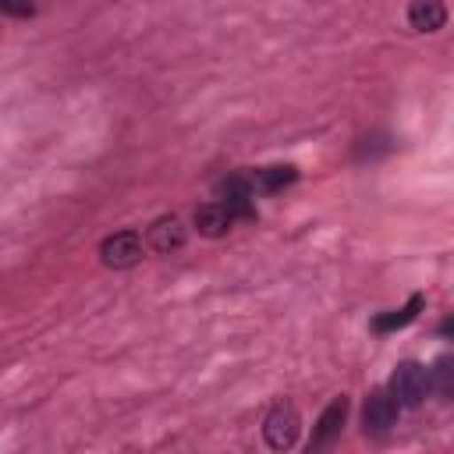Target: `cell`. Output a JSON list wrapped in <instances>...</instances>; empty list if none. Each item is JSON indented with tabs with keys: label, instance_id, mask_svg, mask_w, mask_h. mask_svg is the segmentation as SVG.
<instances>
[{
	"label": "cell",
	"instance_id": "cell-1",
	"mask_svg": "<svg viewBox=\"0 0 454 454\" xmlns=\"http://www.w3.org/2000/svg\"><path fill=\"white\" fill-rule=\"evenodd\" d=\"M429 390H433V387H429V372H426L419 362H401V365L394 369V376H390V394L397 397L401 408L422 404Z\"/></svg>",
	"mask_w": 454,
	"mask_h": 454
},
{
	"label": "cell",
	"instance_id": "cell-2",
	"mask_svg": "<svg viewBox=\"0 0 454 454\" xmlns=\"http://www.w3.org/2000/svg\"><path fill=\"white\" fill-rule=\"evenodd\" d=\"M99 259H103V266H110V270H128V266H135V262L142 259V238H138L135 231H117V234L103 238Z\"/></svg>",
	"mask_w": 454,
	"mask_h": 454
},
{
	"label": "cell",
	"instance_id": "cell-3",
	"mask_svg": "<svg viewBox=\"0 0 454 454\" xmlns=\"http://www.w3.org/2000/svg\"><path fill=\"white\" fill-rule=\"evenodd\" d=\"M262 436H266V443L273 450L294 447V440H298V411L291 404H284V401L273 404L270 415H266V422H262Z\"/></svg>",
	"mask_w": 454,
	"mask_h": 454
},
{
	"label": "cell",
	"instance_id": "cell-4",
	"mask_svg": "<svg viewBox=\"0 0 454 454\" xmlns=\"http://www.w3.org/2000/svg\"><path fill=\"white\" fill-rule=\"evenodd\" d=\"M397 397L390 394V390H372L369 397H365V404H362V426H365V433H387L394 422H397Z\"/></svg>",
	"mask_w": 454,
	"mask_h": 454
},
{
	"label": "cell",
	"instance_id": "cell-5",
	"mask_svg": "<svg viewBox=\"0 0 454 454\" xmlns=\"http://www.w3.org/2000/svg\"><path fill=\"white\" fill-rule=\"evenodd\" d=\"M344 415H348V397L340 394V397H333V401L323 408V415H319V422H316V429H312L309 447H312V450H316V447H326V443H330V440L340 433Z\"/></svg>",
	"mask_w": 454,
	"mask_h": 454
},
{
	"label": "cell",
	"instance_id": "cell-6",
	"mask_svg": "<svg viewBox=\"0 0 454 454\" xmlns=\"http://www.w3.org/2000/svg\"><path fill=\"white\" fill-rule=\"evenodd\" d=\"M231 223H234V213L227 209V202H206V206L195 209V227H199V234H206V238L227 234Z\"/></svg>",
	"mask_w": 454,
	"mask_h": 454
},
{
	"label": "cell",
	"instance_id": "cell-7",
	"mask_svg": "<svg viewBox=\"0 0 454 454\" xmlns=\"http://www.w3.org/2000/svg\"><path fill=\"white\" fill-rule=\"evenodd\" d=\"M408 21L419 32H436L447 21V7H443V0H411L408 4Z\"/></svg>",
	"mask_w": 454,
	"mask_h": 454
},
{
	"label": "cell",
	"instance_id": "cell-8",
	"mask_svg": "<svg viewBox=\"0 0 454 454\" xmlns=\"http://www.w3.org/2000/svg\"><path fill=\"white\" fill-rule=\"evenodd\" d=\"M220 199L227 202V209H231L234 216H241V220H252V216H255V209H252V184H248L245 177L223 181V184H220Z\"/></svg>",
	"mask_w": 454,
	"mask_h": 454
},
{
	"label": "cell",
	"instance_id": "cell-9",
	"mask_svg": "<svg viewBox=\"0 0 454 454\" xmlns=\"http://www.w3.org/2000/svg\"><path fill=\"white\" fill-rule=\"evenodd\" d=\"M149 245L156 252H174L184 245V227L177 216H160L153 227H149Z\"/></svg>",
	"mask_w": 454,
	"mask_h": 454
},
{
	"label": "cell",
	"instance_id": "cell-10",
	"mask_svg": "<svg viewBox=\"0 0 454 454\" xmlns=\"http://www.w3.org/2000/svg\"><path fill=\"white\" fill-rule=\"evenodd\" d=\"M419 309H422V294H411V298H408V305H401V309H394V312L376 316V319H372V330H376V333L401 330V326H408V323L419 316Z\"/></svg>",
	"mask_w": 454,
	"mask_h": 454
},
{
	"label": "cell",
	"instance_id": "cell-11",
	"mask_svg": "<svg viewBox=\"0 0 454 454\" xmlns=\"http://www.w3.org/2000/svg\"><path fill=\"white\" fill-rule=\"evenodd\" d=\"M429 387L443 397V401H454V355H440L429 369Z\"/></svg>",
	"mask_w": 454,
	"mask_h": 454
},
{
	"label": "cell",
	"instance_id": "cell-12",
	"mask_svg": "<svg viewBox=\"0 0 454 454\" xmlns=\"http://www.w3.org/2000/svg\"><path fill=\"white\" fill-rule=\"evenodd\" d=\"M294 177H298L294 167H262V170H255V188H259V192H280V188L291 184Z\"/></svg>",
	"mask_w": 454,
	"mask_h": 454
},
{
	"label": "cell",
	"instance_id": "cell-13",
	"mask_svg": "<svg viewBox=\"0 0 454 454\" xmlns=\"http://www.w3.org/2000/svg\"><path fill=\"white\" fill-rule=\"evenodd\" d=\"M4 4V11L7 14H14V18H28L32 11H35V4L32 0H0Z\"/></svg>",
	"mask_w": 454,
	"mask_h": 454
},
{
	"label": "cell",
	"instance_id": "cell-14",
	"mask_svg": "<svg viewBox=\"0 0 454 454\" xmlns=\"http://www.w3.org/2000/svg\"><path fill=\"white\" fill-rule=\"evenodd\" d=\"M440 333H454V319H443L440 323Z\"/></svg>",
	"mask_w": 454,
	"mask_h": 454
}]
</instances>
